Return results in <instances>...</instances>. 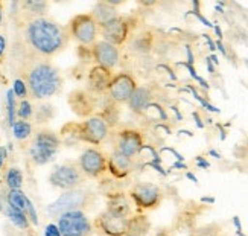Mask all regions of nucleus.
Masks as SVG:
<instances>
[{"label": "nucleus", "instance_id": "obj_27", "mask_svg": "<svg viewBox=\"0 0 248 236\" xmlns=\"http://www.w3.org/2000/svg\"><path fill=\"white\" fill-rule=\"evenodd\" d=\"M11 128H13L14 139H17V141H20V142L26 141V139H29L32 136V125L28 121H20L18 119Z\"/></svg>", "mask_w": 248, "mask_h": 236}, {"label": "nucleus", "instance_id": "obj_50", "mask_svg": "<svg viewBox=\"0 0 248 236\" xmlns=\"http://www.w3.org/2000/svg\"><path fill=\"white\" fill-rule=\"evenodd\" d=\"M209 154L210 156H213V157H217V158H221V156L217 153V151H215V149H210V151H209Z\"/></svg>", "mask_w": 248, "mask_h": 236}, {"label": "nucleus", "instance_id": "obj_43", "mask_svg": "<svg viewBox=\"0 0 248 236\" xmlns=\"http://www.w3.org/2000/svg\"><path fill=\"white\" fill-rule=\"evenodd\" d=\"M213 29H215V32H217V35H218V40H222V31H221V28H219V26H217V25H215V26H213Z\"/></svg>", "mask_w": 248, "mask_h": 236}, {"label": "nucleus", "instance_id": "obj_8", "mask_svg": "<svg viewBox=\"0 0 248 236\" xmlns=\"http://www.w3.org/2000/svg\"><path fill=\"white\" fill-rule=\"evenodd\" d=\"M128 197L139 209V213H142L145 210H154L161 205V201H163V190L154 183L140 181V183H136L129 189Z\"/></svg>", "mask_w": 248, "mask_h": 236}, {"label": "nucleus", "instance_id": "obj_51", "mask_svg": "<svg viewBox=\"0 0 248 236\" xmlns=\"http://www.w3.org/2000/svg\"><path fill=\"white\" fill-rule=\"evenodd\" d=\"M124 236H133V235H128V233H125V235H124Z\"/></svg>", "mask_w": 248, "mask_h": 236}, {"label": "nucleus", "instance_id": "obj_34", "mask_svg": "<svg viewBox=\"0 0 248 236\" xmlns=\"http://www.w3.org/2000/svg\"><path fill=\"white\" fill-rule=\"evenodd\" d=\"M5 52H6V38L5 35L0 34V58L5 55Z\"/></svg>", "mask_w": 248, "mask_h": 236}, {"label": "nucleus", "instance_id": "obj_38", "mask_svg": "<svg viewBox=\"0 0 248 236\" xmlns=\"http://www.w3.org/2000/svg\"><path fill=\"white\" fill-rule=\"evenodd\" d=\"M192 116H193V119H195V122H197V125H198V128H204V124H202V121H201L200 114H198L197 111H193V113H192Z\"/></svg>", "mask_w": 248, "mask_h": 236}, {"label": "nucleus", "instance_id": "obj_19", "mask_svg": "<svg viewBox=\"0 0 248 236\" xmlns=\"http://www.w3.org/2000/svg\"><path fill=\"white\" fill-rule=\"evenodd\" d=\"M107 210L111 212L113 215L129 218L131 217V205H129L128 195L122 194V192L108 194V197H107Z\"/></svg>", "mask_w": 248, "mask_h": 236}, {"label": "nucleus", "instance_id": "obj_23", "mask_svg": "<svg viewBox=\"0 0 248 236\" xmlns=\"http://www.w3.org/2000/svg\"><path fill=\"white\" fill-rule=\"evenodd\" d=\"M92 17L96 20V23L99 26L101 25H105L108 23L110 20L116 18L117 17V11H116V6H111L108 5L104 0V2H98L94 6H93V11H92Z\"/></svg>", "mask_w": 248, "mask_h": 236}, {"label": "nucleus", "instance_id": "obj_35", "mask_svg": "<svg viewBox=\"0 0 248 236\" xmlns=\"http://www.w3.org/2000/svg\"><path fill=\"white\" fill-rule=\"evenodd\" d=\"M148 166H151V168H154L155 171H158L161 175H168V171H165L158 163H151V162H148Z\"/></svg>", "mask_w": 248, "mask_h": 236}, {"label": "nucleus", "instance_id": "obj_10", "mask_svg": "<svg viewBox=\"0 0 248 236\" xmlns=\"http://www.w3.org/2000/svg\"><path fill=\"white\" fill-rule=\"evenodd\" d=\"M82 174L92 178V180H98L105 175L107 171V156L98 148H87L84 149L79 158L77 160Z\"/></svg>", "mask_w": 248, "mask_h": 236}, {"label": "nucleus", "instance_id": "obj_4", "mask_svg": "<svg viewBox=\"0 0 248 236\" xmlns=\"http://www.w3.org/2000/svg\"><path fill=\"white\" fill-rule=\"evenodd\" d=\"M64 136L73 137L78 142L98 146L108 136V125L99 114H93L92 117H87L84 122L66 124L61 128V137Z\"/></svg>", "mask_w": 248, "mask_h": 236}, {"label": "nucleus", "instance_id": "obj_12", "mask_svg": "<svg viewBox=\"0 0 248 236\" xmlns=\"http://www.w3.org/2000/svg\"><path fill=\"white\" fill-rule=\"evenodd\" d=\"M129 32H131V20L128 17L117 16L116 18L110 20L108 23L99 26V34L104 41L119 47L128 40Z\"/></svg>", "mask_w": 248, "mask_h": 236}, {"label": "nucleus", "instance_id": "obj_45", "mask_svg": "<svg viewBox=\"0 0 248 236\" xmlns=\"http://www.w3.org/2000/svg\"><path fill=\"white\" fill-rule=\"evenodd\" d=\"M186 177H187L189 180H192V181H193V183H198V178H197L195 175H193L192 173H186Z\"/></svg>", "mask_w": 248, "mask_h": 236}, {"label": "nucleus", "instance_id": "obj_46", "mask_svg": "<svg viewBox=\"0 0 248 236\" xmlns=\"http://www.w3.org/2000/svg\"><path fill=\"white\" fill-rule=\"evenodd\" d=\"M5 201H6V200H5L2 195H0V212H5V207H6V206H5Z\"/></svg>", "mask_w": 248, "mask_h": 236}, {"label": "nucleus", "instance_id": "obj_5", "mask_svg": "<svg viewBox=\"0 0 248 236\" xmlns=\"http://www.w3.org/2000/svg\"><path fill=\"white\" fill-rule=\"evenodd\" d=\"M61 143L62 139L58 133L45 126L38 128L34 133V136H32L31 146H29L31 160L38 166L47 165L57 156Z\"/></svg>", "mask_w": 248, "mask_h": 236}, {"label": "nucleus", "instance_id": "obj_22", "mask_svg": "<svg viewBox=\"0 0 248 236\" xmlns=\"http://www.w3.org/2000/svg\"><path fill=\"white\" fill-rule=\"evenodd\" d=\"M128 107L136 113H143L146 111L148 105L151 104V92L148 87H137L131 98L126 102Z\"/></svg>", "mask_w": 248, "mask_h": 236}, {"label": "nucleus", "instance_id": "obj_15", "mask_svg": "<svg viewBox=\"0 0 248 236\" xmlns=\"http://www.w3.org/2000/svg\"><path fill=\"white\" fill-rule=\"evenodd\" d=\"M98 94L92 93L89 89H77L69 94V105L75 114L81 117H92L98 109Z\"/></svg>", "mask_w": 248, "mask_h": 236}, {"label": "nucleus", "instance_id": "obj_37", "mask_svg": "<svg viewBox=\"0 0 248 236\" xmlns=\"http://www.w3.org/2000/svg\"><path fill=\"white\" fill-rule=\"evenodd\" d=\"M5 160H6V151L3 148H0V171L5 166Z\"/></svg>", "mask_w": 248, "mask_h": 236}, {"label": "nucleus", "instance_id": "obj_44", "mask_svg": "<svg viewBox=\"0 0 248 236\" xmlns=\"http://www.w3.org/2000/svg\"><path fill=\"white\" fill-rule=\"evenodd\" d=\"M217 47H218V49H219V50H221V52L224 53V55H225V53H227V52H225V49H224L222 40H218V41H217Z\"/></svg>", "mask_w": 248, "mask_h": 236}, {"label": "nucleus", "instance_id": "obj_32", "mask_svg": "<svg viewBox=\"0 0 248 236\" xmlns=\"http://www.w3.org/2000/svg\"><path fill=\"white\" fill-rule=\"evenodd\" d=\"M45 236H61L60 233V229L57 224H47L46 229H45Z\"/></svg>", "mask_w": 248, "mask_h": 236}, {"label": "nucleus", "instance_id": "obj_26", "mask_svg": "<svg viewBox=\"0 0 248 236\" xmlns=\"http://www.w3.org/2000/svg\"><path fill=\"white\" fill-rule=\"evenodd\" d=\"M5 213H6V217L11 220V222H13L16 227H18L21 230H28L29 229L31 221L28 220V217L25 215V213H21L20 210H16V209L9 207V206L5 207Z\"/></svg>", "mask_w": 248, "mask_h": 236}, {"label": "nucleus", "instance_id": "obj_13", "mask_svg": "<svg viewBox=\"0 0 248 236\" xmlns=\"http://www.w3.org/2000/svg\"><path fill=\"white\" fill-rule=\"evenodd\" d=\"M145 146L143 134L134 128H124L116 134V151L129 158L140 154Z\"/></svg>", "mask_w": 248, "mask_h": 236}, {"label": "nucleus", "instance_id": "obj_36", "mask_svg": "<svg viewBox=\"0 0 248 236\" xmlns=\"http://www.w3.org/2000/svg\"><path fill=\"white\" fill-rule=\"evenodd\" d=\"M195 160H197V166H198V168H204V169L210 168V163L206 162V160H202V157H197Z\"/></svg>", "mask_w": 248, "mask_h": 236}, {"label": "nucleus", "instance_id": "obj_28", "mask_svg": "<svg viewBox=\"0 0 248 236\" xmlns=\"http://www.w3.org/2000/svg\"><path fill=\"white\" fill-rule=\"evenodd\" d=\"M17 98L14 96L13 90H8L6 93V109H8V124L13 126L17 122Z\"/></svg>", "mask_w": 248, "mask_h": 236}, {"label": "nucleus", "instance_id": "obj_39", "mask_svg": "<svg viewBox=\"0 0 248 236\" xmlns=\"http://www.w3.org/2000/svg\"><path fill=\"white\" fill-rule=\"evenodd\" d=\"M186 52H187V64L193 66V63H195V61H193V53H192V49L189 46L186 47Z\"/></svg>", "mask_w": 248, "mask_h": 236}, {"label": "nucleus", "instance_id": "obj_30", "mask_svg": "<svg viewBox=\"0 0 248 236\" xmlns=\"http://www.w3.org/2000/svg\"><path fill=\"white\" fill-rule=\"evenodd\" d=\"M34 116H37L38 124H46L49 119H52V116H53V107L49 105V104H41L38 107L37 113H34Z\"/></svg>", "mask_w": 248, "mask_h": 236}, {"label": "nucleus", "instance_id": "obj_7", "mask_svg": "<svg viewBox=\"0 0 248 236\" xmlns=\"http://www.w3.org/2000/svg\"><path fill=\"white\" fill-rule=\"evenodd\" d=\"M67 32L81 46L89 47L98 41L99 25L96 23V20L92 17V14H78L70 18Z\"/></svg>", "mask_w": 248, "mask_h": 236}, {"label": "nucleus", "instance_id": "obj_40", "mask_svg": "<svg viewBox=\"0 0 248 236\" xmlns=\"http://www.w3.org/2000/svg\"><path fill=\"white\" fill-rule=\"evenodd\" d=\"M202 37L207 40V43H209V47H210V50H212V52H215V50H217V45H215V43L212 41L210 35H202Z\"/></svg>", "mask_w": 248, "mask_h": 236}, {"label": "nucleus", "instance_id": "obj_18", "mask_svg": "<svg viewBox=\"0 0 248 236\" xmlns=\"http://www.w3.org/2000/svg\"><path fill=\"white\" fill-rule=\"evenodd\" d=\"M107 171L117 180L128 177L133 171V158H129L121 153H111L107 157Z\"/></svg>", "mask_w": 248, "mask_h": 236}, {"label": "nucleus", "instance_id": "obj_42", "mask_svg": "<svg viewBox=\"0 0 248 236\" xmlns=\"http://www.w3.org/2000/svg\"><path fill=\"white\" fill-rule=\"evenodd\" d=\"M206 64H207L209 72H210V73H215V67H213V63L210 61V58H207V60H206Z\"/></svg>", "mask_w": 248, "mask_h": 236}, {"label": "nucleus", "instance_id": "obj_11", "mask_svg": "<svg viewBox=\"0 0 248 236\" xmlns=\"http://www.w3.org/2000/svg\"><path fill=\"white\" fill-rule=\"evenodd\" d=\"M93 230L101 236H124L126 233L128 218L113 215L108 210H102L93 220Z\"/></svg>", "mask_w": 248, "mask_h": 236}, {"label": "nucleus", "instance_id": "obj_47", "mask_svg": "<svg viewBox=\"0 0 248 236\" xmlns=\"http://www.w3.org/2000/svg\"><path fill=\"white\" fill-rule=\"evenodd\" d=\"M3 23V3L0 2V26Z\"/></svg>", "mask_w": 248, "mask_h": 236}, {"label": "nucleus", "instance_id": "obj_49", "mask_svg": "<svg viewBox=\"0 0 248 236\" xmlns=\"http://www.w3.org/2000/svg\"><path fill=\"white\" fill-rule=\"evenodd\" d=\"M172 110H174V113L177 114V117H178V119L181 121V119H183V116H181V113L178 111V109H177V107H172Z\"/></svg>", "mask_w": 248, "mask_h": 236}, {"label": "nucleus", "instance_id": "obj_6", "mask_svg": "<svg viewBox=\"0 0 248 236\" xmlns=\"http://www.w3.org/2000/svg\"><path fill=\"white\" fill-rule=\"evenodd\" d=\"M47 180L50 186L64 192L84 186L87 177L82 174L78 162H64L61 165H57L50 171Z\"/></svg>", "mask_w": 248, "mask_h": 236}, {"label": "nucleus", "instance_id": "obj_14", "mask_svg": "<svg viewBox=\"0 0 248 236\" xmlns=\"http://www.w3.org/2000/svg\"><path fill=\"white\" fill-rule=\"evenodd\" d=\"M139 87L136 79L131 77L129 73H117L113 77L111 84L108 87V96L111 102L114 104H126L131 98V94L134 93V90Z\"/></svg>", "mask_w": 248, "mask_h": 236}, {"label": "nucleus", "instance_id": "obj_25", "mask_svg": "<svg viewBox=\"0 0 248 236\" xmlns=\"http://www.w3.org/2000/svg\"><path fill=\"white\" fill-rule=\"evenodd\" d=\"M5 183L9 190H20L23 186V171L17 166H11L5 174Z\"/></svg>", "mask_w": 248, "mask_h": 236}, {"label": "nucleus", "instance_id": "obj_29", "mask_svg": "<svg viewBox=\"0 0 248 236\" xmlns=\"http://www.w3.org/2000/svg\"><path fill=\"white\" fill-rule=\"evenodd\" d=\"M17 117L20 121H31L34 117V105L31 104V101L23 99L20 101V104L17 105Z\"/></svg>", "mask_w": 248, "mask_h": 236}, {"label": "nucleus", "instance_id": "obj_2", "mask_svg": "<svg viewBox=\"0 0 248 236\" xmlns=\"http://www.w3.org/2000/svg\"><path fill=\"white\" fill-rule=\"evenodd\" d=\"M20 70L29 96L37 101H46L62 89L64 81L60 69L47 60H35L25 55Z\"/></svg>", "mask_w": 248, "mask_h": 236}, {"label": "nucleus", "instance_id": "obj_16", "mask_svg": "<svg viewBox=\"0 0 248 236\" xmlns=\"http://www.w3.org/2000/svg\"><path fill=\"white\" fill-rule=\"evenodd\" d=\"M90 50H92V58L96 61L98 66H102V67L113 70L117 64H119L121 52L116 46L110 45V43L99 40V41L94 43Z\"/></svg>", "mask_w": 248, "mask_h": 236}, {"label": "nucleus", "instance_id": "obj_41", "mask_svg": "<svg viewBox=\"0 0 248 236\" xmlns=\"http://www.w3.org/2000/svg\"><path fill=\"white\" fill-rule=\"evenodd\" d=\"M172 168H175V169H187V166L183 163V162H177V163H174L172 165Z\"/></svg>", "mask_w": 248, "mask_h": 236}, {"label": "nucleus", "instance_id": "obj_33", "mask_svg": "<svg viewBox=\"0 0 248 236\" xmlns=\"http://www.w3.org/2000/svg\"><path fill=\"white\" fill-rule=\"evenodd\" d=\"M192 13H193V14H195V16L198 17V20L201 21V23H202L204 26H207V28H213V26H215V25H212V23H210V21H209V20H207L206 17H202V16L200 14V11H192Z\"/></svg>", "mask_w": 248, "mask_h": 236}, {"label": "nucleus", "instance_id": "obj_3", "mask_svg": "<svg viewBox=\"0 0 248 236\" xmlns=\"http://www.w3.org/2000/svg\"><path fill=\"white\" fill-rule=\"evenodd\" d=\"M96 205H98V195L92 189L81 186L77 189L64 190L55 201L47 206L46 212L49 217L58 218L62 213L72 210H82V212L92 210L94 209Z\"/></svg>", "mask_w": 248, "mask_h": 236}, {"label": "nucleus", "instance_id": "obj_48", "mask_svg": "<svg viewBox=\"0 0 248 236\" xmlns=\"http://www.w3.org/2000/svg\"><path fill=\"white\" fill-rule=\"evenodd\" d=\"M233 222H234L236 229L241 230V221H239V218H238V217H234V218H233Z\"/></svg>", "mask_w": 248, "mask_h": 236}, {"label": "nucleus", "instance_id": "obj_31", "mask_svg": "<svg viewBox=\"0 0 248 236\" xmlns=\"http://www.w3.org/2000/svg\"><path fill=\"white\" fill-rule=\"evenodd\" d=\"M13 93H14V96L16 98H18V99H26L28 96H29V92H28V87H26V84H25V81L21 79V78H17L16 81H14V85H13Z\"/></svg>", "mask_w": 248, "mask_h": 236}, {"label": "nucleus", "instance_id": "obj_24", "mask_svg": "<svg viewBox=\"0 0 248 236\" xmlns=\"http://www.w3.org/2000/svg\"><path fill=\"white\" fill-rule=\"evenodd\" d=\"M5 200H6L9 207L20 210L21 213H25V215L28 217V206H29L31 200L25 195V192L21 189L20 190H8Z\"/></svg>", "mask_w": 248, "mask_h": 236}, {"label": "nucleus", "instance_id": "obj_9", "mask_svg": "<svg viewBox=\"0 0 248 236\" xmlns=\"http://www.w3.org/2000/svg\"><path fill=\"white\" fill-rule=\"evenodd\" d=\"M58 229L61 236H92L93 224L82 210L66 212L58 217Z\"/></svg>", "mask_w": 248, "mask_h": 236}, {"label": "nucleus", "instance_id": "obj_1", "mask_svg": "<svg viewBox=\"0 0 248 236\" xmlns=\"http://www.w3.org/2000/svg\"><path fill=\"white\" fill-rule=\"evenodd\" d=\"M69 41L70 35L67 28L47 16L23 20L21 45L25 47L26 57L50 61L67 47Z\"/></svg>", "mask_w": 248, "mask_h": 236}, {"label": "nucleus", "instance_id": "obj_21", "mask_svg": "<svg viewBox=\"0 0 248 236\" xmlns=\"http://www.w3.org/2000/svg\"><path fill=\"white\" fill-rule=\"evenodd\" d=\"M23 20L37 18V17H46L49 5L46 2H40V0H28V2L18 3Z\"/></svg>", "mask_w": 248, "mask_h": 236}, {"label": "nucleus", "instance_id": "obj_17", "mask_svg": "<svg viewBox=\"0 0 248 236\" xmlns=\"http://www.w3.org/2000/svg\"><path fill=\"white\" fill-rule=\"evenodd\" d=\"M113 70L107 69V67H102V66H98L96 64L94 67H92L89 70V75H87V89L94 93V94H104L108 92V87L111 84V79H113Z\"/></svg>", "mask_w": 248, "mask_h": 236}, {"label": "nucleus", "instance_id": "obj_20", "mask_svg": "<svg viewBox=\"0 0 248 236\" xmlns=\"http://www.w3.org/2000/svg\"><path fill=\"white\" fill-rule=\"evenodd\" d=\"M151 230V221L143 213H136L128 218L126 233L133 236H146Z\"/></svg>", "mask_w": 248, "mask_h": 236}]
</instances>
